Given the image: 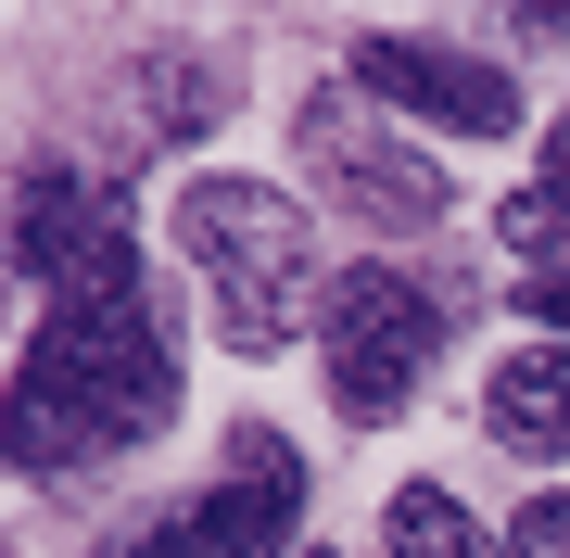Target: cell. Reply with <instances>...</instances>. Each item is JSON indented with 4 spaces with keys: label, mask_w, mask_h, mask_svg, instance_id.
<instances>
[{
    "label": "cell",
    "mask_w": 570,
    "mask_h": 558,
    "mask_svg": "<svg viewBox=\"0 0 570 558\" xmlns=\"http://www.w3.org/2000/svg\"><path fill=\"white\" fill-rule=\"evenodd\" d=\"M355 89L406 102L419 127H456V140H508L520 127V89L469 51H431V39H355Z\"/></svg>",
    "instance_id": "obj_5"
},
{
    "label": "cell",
    "mask_w": 570,
    "mask_h": 558,
    "mask_svg": "<svg viewBox=\"0 0 570 558\" xmlns=\"http://www.w3.org/2000/svg\"><path fill=\"white\" fill-rule=\"evenodd\" d=\"M305 153H317V178H343V204L355 216H381V228H406V216H444V166H419V153H393V140H367V127L330 102H305Z\"/></svg>",
    "instance_id": "obj_7"
},
{
    "label": "cell",
    "mask_w": 570,
    "mask_h": 558,
    "mask_svg": "<svg viewBox=\"0 0 570 558\" xmlns=\"http://www.w3.org/2000/svg\"><path fill=\"white\" fill-rule=\"evenodd\" d=\"M13 254L51 280V305H115V292H153V280H140V242H127V204H115L102 178H63V166L26 178Z\"/></svg>",
    "instance_id": "obj_4"
},
{
    "label": "cell",
    "mask_w": 570,
    "mask_h": 558,
    "mask_svg": "<svg viewBox=\"0 0 570 558\" xmlns=\"http://www.w3.org/2000/svg\"><path fill=\"white\" fill-rule=\"evenodd\" d=\"M102 558H216V546H204V520L178 508V520H153V533H127V546H102Z\"/></svg>",
    "instance_id": "obj_11"
},
{
    "label": "cell",
    "mask_w": 570,
    "mask_h": 558,
    "mask_svg": "<svg viewBox=\"0 0 570 558\" xmlns=\"http://www.w3.org/2000/svg\"><path fill=\"white\" fill-rule=\"evenodd\" d=\"M165 407H178V343H165L153 292L51 305L39 355L13 369V407H0V457L13 470H89V457L165 432Z\"/></svg>",
    "instance_id": "obj_1"
},
{
    "label": "cell",
    "mask_w": 570,
    "mask_h": 558,
    "mask_svg": "<svg viewBox=\"0 0 570 558\" xmlns=\"http://www.w3.org/2000/svg\"><path fill=\"white\" fill-rule=\"evenodd\" d=\"M546 204L570 216V127H558V140H546Z\"/></svg>",
    "instance_id": "obj_13"
},
{
    "label": "cell",
    "mask_w": 570,
    "mask_h": 558,
    "mask_svg": "<svg viewBox=\"0 0 570 558\" xmlns=\"http://www.w3.org/2000/svg\"><path fill=\"white\" fill-rule=\"evenodd\" d=\"M482 432L508 457H570V343H520L482 381Z\"/></svg>",
    "instance_id": "obj_8"
},
{
    "label": "cell",
    "mask_w": 570,
    "mask_h": 558,
    "mask_svg": "<svg viewBox=\"0 0 570 558\" xmlns=\"http://www.w3.org/2000/svg\"><path fill=\"white\" fill-rule=\"evenodd\" d=\"M508 558H570V496H532L520 533H508Z\"/></svg>",
    "instance_id": "obj_10"
},
{
    "label": "cell",
    "mask_w": 570,
    "mask_h": 558,
    "mask_svg": "<svg viewBox=\"0 0 570 558\" xmlns=\"http://www.w3.org/2000/svg\"><path fill=\"white\" fill-rule=\"evenodd\" d=\"M381 533H393V558H494V533H482V520L444 496V482H406Z\"/></svg>",
    "instance_id": "obj_9"
},
{
    "label": "cell",
    "mask_w": 570,
    "mask_h": 558,
    "mask_svg": "<svg viewBox=\"0 0 570 558\" xmlns=\"http://www.w3.org/2000/svg\"><path fill=\"white\" fill-rule=\"evenodd\" d=\"M520 305L546 317V331H570V267H520Z\"/></svg>",
    "instance_id": "obj_12"
},
{
    "label": "cell",
    "mask_w": 570,
    "mask_h": 558,
    "mask_svg": "<svg viewBox=\"0 0 570 558\" xmlns=\"http://www.w3.org/2000/svg\"><path fill=\"white\" fill-rule=\"evenodd\" d=\"M431 343H444V317H431V292L406 267H343L330 280V407L343 419H393L419 393Z\"/></svg>",
    "instance_id": "obj_3"
},
{
    "label": "cell",
    "mask_w": 570,
    "mask_h": 558,
    "mask_svg": "<svg viewBox=\"0 0 570 558\" xmlns=\"http://www.w3.org/2000/svg\"><path fill=\"white\" fill-rule=\"evenodd\" d=\"M190 520H204L216 558H279L292 520H305V457H292V432H228V482Z\"/></svg>",
    "instance_id": "obj_6"
},
{
    "label": "cell",
    "mask_w": 570,
    "mask_h": 558,
    "mask_svg": "<svg viewBox=\"0 0 570 558\" xmlns=\"http://www.w3.org/2000/svg\"><path fill=\"white\" fill-rule=\"evenodd\" d=\"M178 242H190V267H204V292H216V317H228L242 355H279L305 331V305H317V216L292 204L279 178H190L178 190Z\"/></svg>",
    "instance_id": "obj_2"
}]
</instances>
